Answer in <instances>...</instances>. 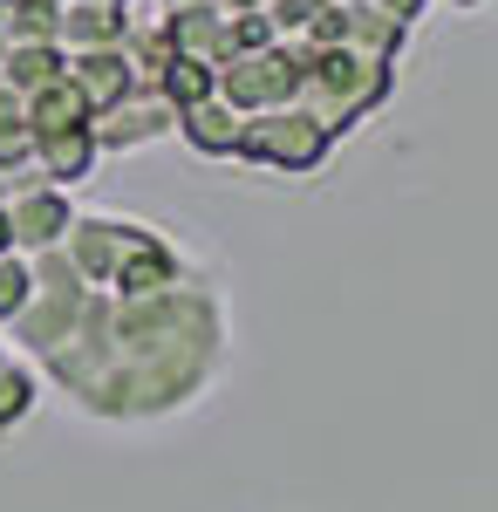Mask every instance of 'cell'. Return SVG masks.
Listing matches in <instances>:
<instances>
[{"instance_id": "3", "label": "cell", "mask_w": 498, "mask_h": 512, "mask_svg": "<svg viewBox=\"0 0 498 512\" xmlns=\"http://www.w3.org/2000/svg\"><path fill=\"white\" fill-rule=\"evenodd\" d=\"M328 144H335V130H328L321 117H307L301 103H287V110L239 117V144H232V158L260 164V171H280V178H307V171H321Z\"/></svg>"}, {"instance_id": "21", "label": "cell", "mask_w": 498, "mask_h": 512, "mask_svg": "<svg viewBox=\"0 0 498 512\" xmlns=\"http://www.w3.org/2000/svg\"><path fill=\"white\" fill-rule=\"evenodd\" d=\"M0 253H14V226H7V205H0Z\"/></svg>"}, {"instance_id": "11", "label": "cell", "mask_w": 498, "mask_h": 512, "mask_svg": "<svg viewBox=\"0 0 498 512\" xmlns=\"http://www.w3.org/2000/svg\"><path fill=\"white\" fill-rule=\"evenodd\" d=\"M130 35V7L116 0H62V48H116Z\"/></svg>"}, {"instance_id": "2", "label": "cell", "mask_w": 498, "mask_h": 512, "mask_svg": "<svg viewBox=\"0 0 498 512\" xmlns=\"http://www.w3.org/2000/svg\"><path fill=\"white\" fill-rule=\"evenodd\" d=\"M35 260V294H28V308L7 321V335L21 342V349L48 355L55 342H69V328L82 321V301H89V280L76 274V260L62 253V246H48V253H28Z\"/></svg>"}, {"instance_id": "12", "label": "cell", "mask_w": 498, "mask_h": 512, "mask_svg": "<svg viewBox=\"0 0 498 512\" xmlns=\"http://www.w3.org/2000/svg\"><path fill=\"white\" fill-rule=\"evenodd\" d=\"M178 137L192 144L198 158H232V144H239V110L219 103V89H212L205 103H185V110H178Z\"/></svg>"}, {"instance_id": "20", "label": "cell", "mask_w": 498, "mask_h": 512, "mask_svg": "<svg viewBox=\"0 0 498 512\" xmlns=\"http://www.w3.org/2000/svg\"><path fill=\"white\" fill-rule=\"evenodd\" d=\"M219 7H226V14H260L267 0H219Z\"/></svg>"}, {"instance_id": "8", "label": "cell", "mask_w": 498, "mask_h": 512, "mask_svg": "<svg viewBox=\"0 0 498 512\" xmlns=\"http://www.w3.org/2000/svg\"><path fill=\"white\" fill-rule=\"evenodd\" d=\"M164 21V41H171V55H192V62H226L232 48V14L219 0H178V7H164L157 14Z\"/></svg>"}, {"instance_id": "9", "label": "cell", "mask_w": 498, "mask_h": 512, "mask_svg": "<svg viewBox=\"0 0 498 512\" xmlns=\"http://www.w3.org/2000/svg\"><path fill=\"white\" fill-rule=\"evenodd\" d=\"M69 82L89 96V110H110L116 96H130V89H137L123 41H116V48H69Z\"/></svg>"}, {"instance_id": "10", "label": "cell", "mask_w": 498, "mask_h": 512, "mask_svg": "<svg viewBox=\"0 0 498 512\" xmlns=\"http://www.w3.org/2000/svg\"><path fill=\"white\" fill-rule=\"evenodd\" d=\"M96 137H89V123H69V130H35V171L48 185H82L89 171H96Z\"/></svg>"}, {"instance_id": "23", "label": "cell", "mask_w": 498, "mask_h": 512, "mask_svg": "<svg viewBox=\"0 0 498 512\" xmlns=\"http://www.w3.org/2000/svg\"><path fill=\"white\" fill-rule=\"evenodd\" d=\"M7 355H14V342H7V335H0V369H7Z\"/></svg>"}, {"instance_id": "5", "label": "cell", "mask_w": 498, "mask_h": 512, "mask_svg": "<svg viewBox=\"0 0 498 512\" xmlns=\"http://www.w3.org/2000/svg\"><path fill=\"white\" fill-rule=\"evenodd\" d=\"M0 205H7V226H14V253H48L62 246L76 205H69V185H48V178H7L0 185Z\"/></svg>"}, {"instance_id": "13", "label": "cell", "mask_w": 498, "mask_h": 512, "mask_svg": "<svg viewBox=\"0 0 498 512\" xmlns=\"http://www.w3.org/2000/svg\"><path fill=\"white\" fill-rule=\"evenodd\" d=\"M62 69H69V48L62 41H7V55H0V76L14 82L21 96L41 89V82H55Z\"/></svg>"}, {"instance_id": "22", "label": "cell", "mask_w": 498, "mask_h": 512, "mask_svg": "<svg viewBox=\"0 0 498 512\" xmlns=\"http://www.w3.org/2000/svg\"><path fill=\"white\" fill-rule=\"evenodd\" d=\"M451 7H458V14H478V7H485V0H451Z\"/></svg>"}, {"instance_id": "16", "label": "cell", "mask_w": 498, "mask_h": 512, "mask_svg": "<svg viewBox=\"0 0 498 512\" xmlns=\"http://www.w3.org/2000/svg\"><path fill=\"white\" fill-rule=\"evenodd\" d=\"M7 41H62V0H14L0 14Z\"/></svg>"}, {"instance_id": "1", "label": "cell", "mask_w": 498, "mask_h": 512, "mask_svg": "<svg viewBox=\"0 0 498 512\" xmlns=\"http://www.w3.org/2000/svg\"><path fill=\"white\" fill-rule=\"evenodd\" d=\"M226 362V308L205 280L164 294H103L89 287L69 342L41 355V369L103 424H151L212 390Z\"/></svg>"}, {"instance_id": "14", "label": "cell", "mask_w": 498, "mask_h": 512, "mask_svg": "<svg viewBox=\"0 0 498 512\" xmlns=\"http://www.w3.org/2000/svg\"><path fill=\"white\" fill-rule=\"evenodd\" d=\"M96 110H89V96H82L76 82H69V69L55 82H41V89H28V130H69V123H89Z\"/></svg>"}, {"instance_id": "26", "label": "cell", "mask_w": 498, "mask_h": 512, "mask_svg": "<svg viewBox=\"0 0 498 512\" xmlns=\"http://www.w3.org/2000/svg\"><path fill=\"white\" fill-rule=\"evenodd\" d=\"M164 7H178V0H164Z\"/></svg>"}, {"instance_id": "17", "label": "cell", "mask_w": 498, "mask_h": 512, "mask_svg": "<svg viewBox=\"0 0 498 512\" xmlns=\"http://www.w3.org/2000/svg\"><path fill=\"white\" fill-rule=\"evenodd\" d=\"M212 62H192V55H171L164 62V76H157V89L171 96V110H185V103H205L212 96Z\"/></svg>"}, {"instance_id": "24", "label": "cell", "mask_w": 498, "mask_h": 512, "mask_svg": "<svg viewBox=\"0 0 498 512\" xmlns=\"http://www.w3.org/2000/svg\"><path fill=\"white\" fill-rule=\"evenodd\" d=\"M0 55H7V35H0Z\"/></svg>"}, {"instance_id": "6", "label": "cell", "mask_w": 498, "mask_h": 512, "mask_svg": "<svg viewBox=\"0 0 498 512\" xmlns=\"http://www.w3.org/2000/svg\"><path fill=\"white\" fill-rule=\"evenodd\" d=\"M137 233V219H116V212H76L69 219V233H62V253L76 260V274L89 287H110L116 260H123V246Z\"/></svg>"}, {"instance_id": "15", "label": "cell", "mask_w": 498, "mask_h": 512, "mask_svg": "<svg viewBox=\"0 0 498 512\" xmlns=\"http://www.w3.org/2000/svg\"><path fill=\"white\" fill-rule=\"evenodd\" d=\"M35 403H41V369L21 362V355H7V369H0V437L14 431V424H28Z\"/></svg>"}, {"instance_id": "7", "label": "cell", "mask_w": 498, "mask_h": 512, "mask_svg": "<svg viewBox=\"0 0 498 512\" xmlns=\"http://www.w3.org/2000/svg\"><path fill=\"white\" fill-rule=\"evenodd\" d=\"M178 280H185V253L157 226L137 219V233H130V246H123V260H116V274H110V294H164Z\"/></svg>"}, {"instance_id": "4", "label": "cell", "mask_w": 498, "mask_h": 512, "mask_svg": "<svg viewBox=\"0 0 498 512\" xmlns=\"http://www.w3.org/2000/svg\"><path fill=\"white\" fill-rule=\"evenodd\" d=\"M178 130V110H171V96L164 89H130V96H116L110 110H96L89 117V137H96V151L103 158H130V151H151Z\"/></svg>"}, {"instance_id": "18", "label": "cell", "mask_w": 498, "mask_h": 512, "mask_svg": "<svg viewBox=\"0 0 498 512\" xmlns=\"http://www.w3.org/2000/svg\"><path fill=\"white\" fill-rule=\"evenodd\" d=\"M28 294H35V260L28 253H0V328L28 308Z\"/></svg>"}, {"instance_id": "25", "label": "cell", "mask_w": 498, "mask_h": 512, "mask_svg": "<svg viewBox=\"0 0 498 512\" xmlns=\"http://www.w3.org/2000/svg\"><path fill=\"white\" fill-rule=\"evenodd\" d=\"M116 7H130V0H116Z\"/></svg>"}, {"instance_id": "19", "label": "cell", "mask_w": 498, "mask_h": 512, "mask_svg": "<svg viewBox=\"0 0 498 512\" xmlns=\"http://www.w3.org/2000/svg\"><path fill=\"white\" fill-rule=\"evenodd\" d=\"M369 7H383L389 21H403V28H410V21H423V14H430V0H369Z\"/></svg>"}]
</instances>
